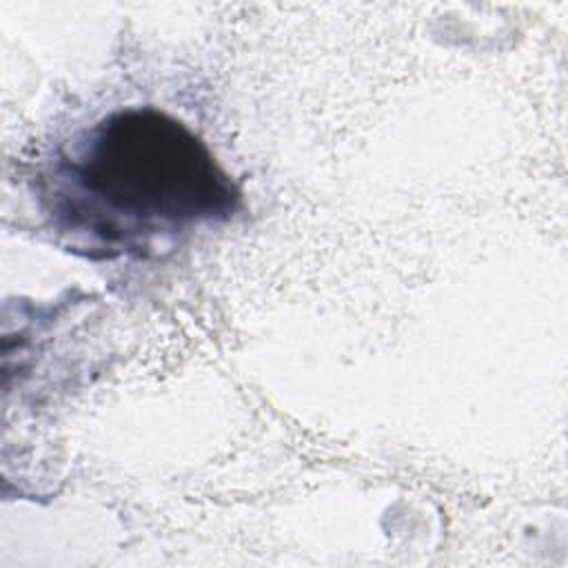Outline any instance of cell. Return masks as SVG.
<instances>
[{
  "instance_id": "6da1fadb",
  "label": "cell",
  "mask_w": 568,
  "mask_h": 568,
  "mask_svg": "<svg viewBox=\"0 0 568 568\" xmlns=\"http://www.w3.org/2000/svg\"><path fill=\"white\" fill-rule=\"evenodd\" d=\"M49 229L89 257H149L229 222L242 191L211 149L155 106L118 109L78 133L38 175Z\"/></svg>"
}]
</instances>
